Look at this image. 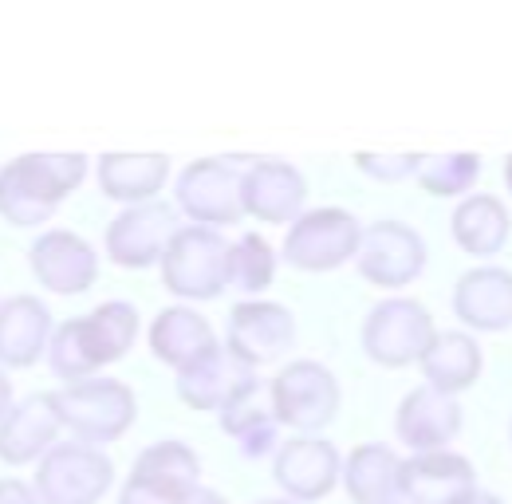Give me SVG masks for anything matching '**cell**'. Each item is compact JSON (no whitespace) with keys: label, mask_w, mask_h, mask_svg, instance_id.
Instances as JSON below:
<instances>
[{"label":"cell","mask_w":512,"mask_h":504,"mask_svg":"<svg viewBox=\"0 0 512 504\" xmlns=\"http://www.w3.org/2000/svg\"><path fill=\"white\" fill-rule=\"evenodd\" d=\"M469 504H505V501H501L497 493H485V489H477V497H473Z\"/></svg>","instance_id":"8d00e7d4"},{"label":"cell","mask_w":512,"mask_h":504,"mask_svg":"<svg viewBox=\"0 0 512 504\" xmlns=\"http://www.w3.org/2000/svg\"><path fill=\"white\" fill-rule=\"evenodd\" d=\"M87 319H91V331L99 339V351H103V363L107 367L119 363L130 347H134V335H138V312H134V304H127V300H107V304H99Z\"/></svg>","instance_id":"4dcf8cb0"},{"label":"cell","mask_w":512,"mask_h":504,"mask_svg":"<svg viewBox=\"0 0 512 504\" xmlns=\"http://www.w3.org/2000/svg\"><path fill=\"white\" fill-rule=\"evenodd\" d=\"M343 477V453L335 441L323 434H292L280 441L276 461H272V481L284 489V501L312 504L323 501Z\"/></svg>","instance_id":"8fae6325"},{"label":"cell","mask_w":512,"mask_h":504,"mask_svg":"<svg viewBox=\"0 0 512 504\" xmlns=\"http://www.w3.org/2000/svg\"><path fill=\"white\" fill-rule=\"evenodd\" d=\"M0 504H40V497L20 477H0Z\"/></svg>","instance_id":"836d02e7"},{"label":"cell","mask_w":512,"mask_h":504,"mask_svg":"<svg viewBox=\"0 0 512 504\" xmlns=\"http://www.w3.org/2000/svg\"><path fill=\"white\" fill-rule=\"evenodd\" d=\"M162 288L178 300H217L229 288V241L217 229L182 225L162 252Z\"/></svg>","instance_id":"277c9868"},{"label":"cell","mask_w":512,"mask_h":504,"mask_svg":"<svg viewBox=\"0 0 512 504\" xmlns=\"http://www.w3.org/2000/svg\"><path fill=\"white\" fill-rule=\"evenodd\" d=\"M28 264H32V276L56 296H79L99 276V252L71 229L40 233L28 249Z\"/></svg>","instance_id":"e0dca14e"},{"label":"cell","mask_w":512,"mask_h":504,"mask_svg":"<svg viewBox=\"0 0 512 504\" xmlns=\"http://www.w3.org/2000/svg\"><path fill=\"white\" fill-rule=\"evenodd\" d=\"M434 335H438L434 315L414 296H386L363 319V351L386 371L422 363Z\"/></svg>","instance_id":"8992f818"},{"label":"cell","mask_w":512,"mask_h":504,"mask_svg":"<svg viewBox=\"0 0 512 504\" xmlns=\"http://www.w3.org/2000/svg\"><path fill=\"white\" fill-rule=\"evenodd\" d=\"M418 367H422L426 386L457 398L477 386V378L485 371V351H481L477 335H469V331H438Z\"/></svg>","instance_id":"cb8c5ba5"},{"label":"cell","mask_w":512,"mask_h":504,"mask_svg":"<svg viewBox=\"0 0 512 504\" xmlns=\"http://www.w3.org/2000/svg\"><path fill=\"white\" fill-rule=\"evenodd\" d=\"M182 229L178 221V205H166V201H146V205H127L111 225H107V237H103V249L107 256L119 264V268H154L162 264V252L174 241V233Z\"/></svg>","instance_id":"7c38bea8"},{"label":"cell","mask_w":512,"mask_h":504,"mask_svg":"<svg viewBox=\"0 0 512 504\" xmlns=\"http://www.w3.org/2000/svg\"><path fill=\"white\" fill-rule=\"evenodd\" d=\"M343 489L351 504H406L402 501V457L383 441H363L343 457Z\"/></svg>","instance_id":"603a6c76"},{"label":"cell","mask_w":512,"mask_h":504,"mask_svg":"<svg viewBox=\"0 0 512 504\" xmlns=\"http://www.w3.org/2000/svg\"><path fill=\"white\" fill-rule=\"evenodd\" d=\"M343 390L331 367L320 359H292L268 382V410L292 434H320L335 422Z\"/></svg>","instance_id":"3957f363"},{"label":"cell","mask_w":512,"mask_h":504,"mask_svg":"<svg viewBox=\"0 0 512 504\" xmlns=\"http://www.w3.org/2000/svg\"><path fill=\"white\" fill-rule=\"evenodd\" d=\"M87 178V154H20L0 166V217L16 229L44 225Z\"/></svg>","instance_id":"6da1fadb"},{"label":"cell","mask_w":512,"mask_h":504,"mask_svg":"<svg viewBox=\"0 0 512 504\" xmlns=\"http://www.w3.org/2000/svg\"><path fill=\"white\" fill-rule=\"evenodd\" d=\"M178 504H229V501H225L217 489H209V485H197V489H190V493H186V497H182Z\"/></svg>","instance_id":"e575fe53"},{"label":"cell","mask_w":512,"mask_h":504,"mask_svg":"<svg viewBox=\"0 0 512 504\" xmlns=\"http://www.w3.org/2000/svg\"><path fill=\"white\" fill-rule=\"evenodd\" d=\"M422 158L426 154H375V150H359L355 166L367 178H375V182H406V178H418Z\"/></svg>","instance_id":"1f68e13d"},{"label":"cell","mask_w":512,"mask_h":504,"mask_svg":"<svg viewBox=\"0 0 512 504\" xmlns=\"http://www.w3.org/2000/svg\"><path fill=\"white\" fill-rule=\"evenodd\" d=\"M501 174H505V186H509V193H512V154L505 158V170H501Z\"/></svg>","instance_id":"74e56055"},{"label":"cell","mask_w":512,"mask_h":504,"mask_svg":"<svg viewBox=\"0 0 512 504\" xmlns=\"http://www.w3.org/2000/svg\"><path fill=\"white\" fill-rule=\"evenodd\" d=\"M465 426V410L457 398H449L434 386H414L410 394H402L398 410H394V434L410 453H438L449 449Z\"/></svg>","instance_id":"5bb4252c"},{"label":"cell","mask_w":512,"mask_h":504,"mask_svg":"<svg viewBox=\"0 0 512 504\" xmlns=\"http://www.w3.org/2000/svg\"><path fill=\"white\" fill-rule=\"evenodd\" d=\"M296 343V315L276 300H241L229 312L225 351L249 371L280 363Z\"/></svg>","instance_id":"30bf717a"},{"label":"cell","mask_w":512,"mask_h":504,"mask_svg":"<svg viewBox=\"0 0 512 504\" xmlns=\"http://www.w3.org/2000/svg\"><path fill=\"white\" fill-rule=\"evenodd\" d=\"M134 477H146L162 489H174V493H190L201 485V457L193 453L186 441H154L146 445L138 457H134Z\"/></svg>","instance_id":"4316f807"},{"label":"cell","mask_w":512,"mask_h":504,"mask_svg":"<svg viewBox=\"0 0 512 504\" xmlns=\"http://www.w3.org/2000/svg\"><path fill=\"white\" fill-rule=\"evenodd\" d=\"M56 410H60V422L75 438L99 449L107 441H119L134 426L138 398L127 382L99 375L56 390Z\"/></svg>","instance_id":"5b68a950"},{"label":"cell","mask_w":512,"mask_h":504,"mask_svg":"<svg viewBox=\"0 0 512 504\" xmlns=\"http://www.w3.org/2000/svg\"><path fill=\"white\" fill-rule=\"evenodd\" d=\"M359 237H363V225L355 213L339 205H323V209H308L300 221L288 225L280 256L300 272H335L355 260Z\"/></svg>","instance_id":"ba28073f"},{"label":"cell","mask_w":512,"mask_h":504,"mask_svg":"<svg viewBox=\"0 0 512 504\" xmlns=\"http://www.w3.org/2000/svg\"><path fill=\"white\" fill-rule=\"evenodd\" d=\"M276 276V252L260 233H241L229 245V288H237L241 296L260 300L264 288H272Z\"/></svg>","instance_id":"f546056e"},{"label":"cell","mask_w":512,"mask_h":504,"mask_svg":"<svg viewBox=\"0 0 512 504\" xmlns=\"http://www.w3.org/2000/svg\"><path fill=\"white\" fill-rule=\"evenodd\" d=\"M115 485V461L83 441H56L36 465L40 504H99Z\"/></svg>","instance_id":"52a82bcc"},{"label":"cell","mask_w":512,"mask_h":504,"mask_svg":"<svg viewBox=\"0 0 512 504\" xmlns=\"http://www.w3.org/2000/svg\"><path fill=\"white\" fill-rule=\"evenodd\" d=\"M64 422L56 410V394H28L12 406V414L0 422V461L4 465H28L36 457H44L56 438H60Z\"/></svg>","instance_id":"d6986e66"},{"label":"cell","mask_w":512,"mask_h":504,"mask_svg":"<svg viewBox=\"0 0 512 504\" xmlns=\"http://www.w3.org/2000/svg\"><path fill=\"white\" fill-rule=\"evenodd\" d=\"M256 504H292V501H276V497H272V501H256Z\"/></svg>","instance_id":"f35d334b"},{"label":"cell","mask_w":512,"mask_h":504,"mask_svg":"<svg viewBox=\"0 0 512 504\" xmlns=\"http://www.w3.org/2000/svg\"><path fill=\"white\" fill-rule=\"evenodd\" d=\"M426 264H430L426 237L406 221L383 217V221L367 225L359 237L355 268L367 284H375L383 292H402L406 284H414L426 272Z\"/></svg>","instance_id":"9c48e42d"},{"label":"cell","mask_w":512,"mask_h":504,"mask_svg":"<svg viewBox=\"0 0 512 504\" xmlns=\"http://www.w3.org/2000/svg\"><path fill=\"white\" fill-rule=\"evenodd\" d=\"M477 497V469L465 453H410L402 457V501L406 504H469Z\"/></svg>","instance_id":"9a60e30c"},{"label":"cell","mask_w":512,"mask_h":504,"mask_svg":"<svg viewBox=\"0 0 512 504\" xmlns=\"http://www.w3.org/2000/svg\"><path fill=\"white\" fill-rule=\"evenodd\" d=\"M48 363L56 378H64L67 386L75 382H87L95 378L107 363H103V351H99V339L91 331V319L79 315V319H67L52 331V343H48Z\"/></svg>","instance_id":"484cf974"},{"label":"cell","mask_w":512,"mask_h":504,"mask_svg":"<svg viewBox=\"0 0 512 504\" xmlns=\"http://www.w3.org/2000/svg\"><path fill=\"white\" fill-rule=\"evenodd\" d=\"M12 406H16V402H12V382H8V375L0 371V422L12 414Z\"/></svg>","instance_id":"d590c367"},{"label":"cell","mask_w":512,"mask_h":504,"mask_svg":"<svg viewBox=\"0 0 512 504\" xmlns=\"http://www.w3.org/2000/svg\"><path fill=\"white\" fill-rule=\"evenodd\" d=\"M174 390H178V398H182L190 410H213V414H221V410H229L233 402L256 394V390H260V378H256V371H249L245 363H237L225 347H217V351H209L205 359H197L193 367L178 371Z\"/></svg>","instance_id":"ac0fdd59"},{"label":"cell","mask_w":512,"mask_h":504,"mask_svg":"<svg viewBox=\"0 0 512 504\" xmlns=\"http://www.w3.org/2000/svg\"><path fill=\"white\" fill-rule=\"evenodd\" d=\"M245 217L264 225H292L308 213V178L284 158H253L245 170Z\"/></svg>","instance_id":"4fadbf2b"},{"label":"cell","mask_w":512,"mask_h":504,"mask_svg":"<svg viewBox=\"0 0 512 504\" xmlns=\"http://www.w3.org/2000/svg\"><path fill=\"white\" fill-rule=\"evenodd\" d=\"M453 315L469 335H497L512 327V272L501 264H477L453 284Z\"/></svg>","instance_id":"2e32d148"},{"label":"cell","mask_w":512,"mask_h":504,"mask_svg":"<svg viewBox=\"0 0 512 504\" xmlns=\"http://www.w3.org/2000/svg\"><path fill=\"white\" fill-rule=\"evenodd\" d=\"M485 162L473 150H457V154H426L422 170H418V186L430 197H469L477 178H481Z\"/></svg>","instance_id":"f1b7e54d"},{"label":"cell","mask_w":512,"mask_h":504,"mask_svg":"<svg viewBox=\"0 0 512 504\" xmlns=\"http://www.w3.org/2000/svg\"><path fill=\"white\" fill-rule=\"evenodd\" d=\"M217 331L193 304H170L154 315L150 323V351L158 363H166L174 375L217 351Z\"/></svg>","instance_id":"ffe728a7"},{"label":"cell","mask_w":512,"mask_h":504,"mask_svg":"<svg viewBox=\"0 0 512 504\" xmlns=\"http://www.w3.org/2000/svg\"><path fill=\"white\" fill-rule=\"evenodd\" d=\"M449 233H453V241H457L461 252H469L477 260H489V256H497V252L509 245V233H512L509 205L497 193L473 189L469 197H461L453 205Z\"/></svg>","instance_id":"44dd1931"},{"label":"cell","mask_w":512,"mask_h":504,"mask_svg":"<svg viewBox=\"0 0 512 504\" xmlns=\"http://www.w3.org/2000/svg\"><path fill=\"white\" fill-rule=\"evenodd\" d=\"M99 189L111 197V201H123L127 205H146V201H158V193L170 178V158L166 154H123V150H111L99 158Z\"/></svg>","instance_id":"d4e9b609"},{"label":"cell","mask_w":512,"mask_h":504,"mask_svg":"<svg viewBox=\"0 0 512 504\" xmlns=\"http://www.w3.org/2000/svg\"><path fill=\"white\" fill-rule=\"evenodd\" d=\"M182 497H186V493L162 489V485H154V481L130 473L127 485H123V493H119V504H178Z\"/></svg>","instance_id":"d6a6232c"},{"label":"cell","mask_w":512,"mask_h":504,"mask_svg":"<svg viewBox=\"0 0 512 504\" xmlns=\"http://www.w3.org/2000/svg\"><path fill=\"white\" fill-rule=\"evenodd\" d=\"M52 312L36 296H8L0 304V363L20 371L48 355L52 343Z\"/></svg>","instance_id":"7402d4cb"},{"label":"cell","mask_w":512,"mask_h":504,"mask_svg":"<svg viewBox=\"0 0 512 504\" xmlns=\"http://www.w3.org/2000/svg\"><path fill=\"white\" fill-rule=\"evenodd\" d=\"M509 441H512V430H509Z\"/></svg>","instance_id":"ab89813d"},{"label":"cell","mask_w":512,"mask_h":504,"mask_svg":"<svg viewBox=\"0 0 512 504\" xmlns=\"http://www.w3.org/2000/svg\"><path fill=\"white\" fill-rule=\"evenodd\" d=\"M253 158L245 154H217V158H197L178 174L174 186V201L178 209L190 217V225H205V229H229L245 217V170Z\"/></svg>","instance_id":"7a4b0ae2"},{"label":"cell","mask_w":512,"mask_h":504,"mask_svg":"<svg viewBox=\"0 0 512 504\" xmlns=\"http://www.w3.org/2000/svg\"><path fill=\"white\" fill-rule=\"evenodd\" d=\"M217 418H221V430L237 441L241 457H249V461L268 457V453L280 449V422H276V414H272L268 406L256 402V394L233 402V406L221 410Z\"/></svg>","instance_id":"83f0119b"}]
</instances>
